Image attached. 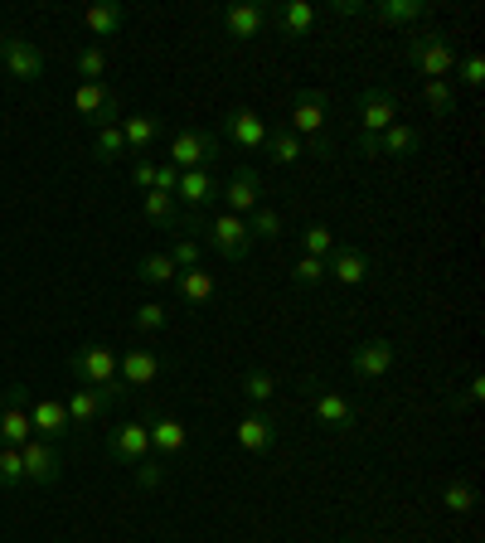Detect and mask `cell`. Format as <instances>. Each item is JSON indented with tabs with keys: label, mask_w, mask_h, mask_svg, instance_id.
Wrapping results in <instances>:
<instances>
[{
	"label": "cell",
	"mask_w": 485,
	"mask_h": 543,
	"mask_svg": "<svg viewBox=\"0 0 485 543\" xmlns=\"http://www.w3.org/2000/svg\"><path fill=\"white\" fill-rule=\"evenodd\" d=\"M161 480H165L161 461H136V485H141V490H156Z\"/></svg>",
	"instance_id": "obj_46"
},
{
	"label": "cell",
	"mask_w": 485,
	"mask_h": 543,
	"mask_svg": "<svg viewBox=\"0 0 485 543\" xmlns=\"http://www.w3.org/2000/svg\"><path fill=\"white\" fill-rule=\"evenodd\" d=\"M219 194H224V185H219V175H214V170H180V180H175V204L185 199L190 209L214 204Z\"/></svg>",
	"instance_id": "obj_18"
},
{
	"label": "cell",
	"mask_w": 485,
	"mask_h": 543,
	"mask_svg": "<svg viewBox=\"0 0 485 543\" xmlns=\"http://www.w3.org/2000/svg\"><path fill=\"white\" fill-rule=\"evenodd\" d=\"M408 64L418 68L422 78H447V73H456V49L447 44V34L422 30L408 39Z\"/></svg>",
	"instance_id": "obj_2"
},
{
	"label": "cell",
	"mask_w": 485,
	"mask_h": 543,
	"mask_svg": "<svg viewBox=\"0 0 485 543\" xmlns=\"http://www.w3.org/2000/svg\"><path fill=\"white\" fill-rule=\"evenodd\" d=\"M306 388H311V403H316V417H321V427H330V432H355L359 427V413L350 398H340L335 388H325L321 379H306Z\"/></svg>",
	"instance_id": "obj_5"
},
{
	"label": "cell",
	"mask_w": 485,
	"mask_h": 543,
	"mask_svg": "<svg viewBox=\"0 0 485 543\" xmlns=\"http://www.w3.org/2000/svg\"><path fill=\"white\" fill-rule=\"evenodd\" d=\"M68 379L88 388H107V393H122V379H117V354L107 345H83V350L68 354Z\"/></svg>",
	"instance_id": "obj_1"
},
{
	"label": "cell",
	"mask_w": 485,
	"mask_h": 543,
	"mask_svg": "<svg viewBox=\"0 0 485 543\" xmlns=\"http://www.w3.org/2000/svg\"><path fill=\"white\" fill-rule=\"evenodd\" d=\"M301 243H306V257H321V262H325L330 253H335V233H330L325 224H306Z\"/></svg>",
	"instance_id": "obj_38"
},
{
	"label": "cell",
	"mask_w": 485,
	"mask_h": 543,
	"mask_svg": "<svg viewBox=\"0 0 485 543\" xmlns=\"http://www.w3.org/2000/svg\"><path fill=\"white\" fill-rule=\"evenodd\" d=\"M170 262H175V272H190V267H199V257H204V248H199V243H194L190 233H185V238H175V248H170Z\"/></svg>",
	"instance_id": "obj_40"
},
{
	"label": "cell",
	"mask_w": 485,
	"mask_h": 543,
	"mask_svg": "<svg viewBox=\"0 0 485 543\" xmlns=\"http://www.w3.org/2000/svg\"><path fill=\"white\" fill-rule=\"evenodd\" d=\"M442 505L452 514H471L476 510V485L471 480H461V476H452L447 485H442Z\"/></svg>",
	"instance_id": "obj_33"
},
{
	"label": "cell",
	"mask_w": 485,
	"mask_h": 543,
	"mask_svg": "<svg viewBox=\"0 0 485 543\" xmlns=\"http://www.w3.org/2000/svg\"><path fill=\"white\" fill-rule=\"evenodd\" d=\"M136 277H141L146 287H165V282H175V262H170L165 253H151V257L136 262Z\"/></svg>",
	"instance_id": "obj_34"
},
{
	"label": "cell",
	"mask_w": 485,
	"mask_h": 543,
	"mask_svg": "<svg viewBox=\"0 0 485 543\" xmlns=\"http://www.w3.org/2000/svg\"><path fill=\"white\" fill-rule=\"evenodd\" d=\"M398 122V97L388 88H364L359 93V131L364 136H384Z\"/></svg>",
	"instance_id": "obj_8"
},
{
	"label": "cell",
	"mask_w": 485,
	"mask_h": 543,
	"mask_svg": "<svg viewBox=\"0 0 485 543\" xmlns=\"http://www.w3.org/2000/svg\"><path fill=\"white\" fill-rule=\"evenodd\" d=\"M141 214L151 228H180V209H175V194H161V190H146L141 194Z\"/></svg>",
	"instance_id": "obj_28"
},
{
	"label": "cell",
	"mask_w": 485,
	"mask_h": 543,
	"mask_svg": "<svg viewBox=\"0 0 485 543\" xmlns=\"http://www.w3.org/2000/svg\"><path fill=\"white\" fill-rule=\"evenodd\" d=\"M73 107H78V117H88L93 127H112L117 112H122V102H117V93H112L107 83H78Z\"/></svg>",
	"instance_id": "obj_9"
},
{
	"label": "cell",
	"mask_w": 485,
	"mask_h": 543,
	"mask_svg": "<svg viewBox=\"0 0 485 543\" xmlns=\"http://www.w3.org/2000/svg\"><path fill=\"white\" fill-rule=\"evenodd\" d=\"M359 151H364L369 160H379V156H384V151H379V136H364V131H359Z\"/></svg>",
	"instance_id": "obj_49"
},
{
	"label": "cell",
	"mask_w": 485,
	"mask_h": 543,
	"mask_svg": "<svg viewBox=\"0 0 485 543\" xmlns=\"http://www.w3.org/2000/svg\"><path fill=\"white\" fill-rule=\"evenodd\" d=\"M325 277H335L340 287H364L369 282V253H359L350 243H335V253L325 257Z\"/></svg>",
	"instance_id": "obj_13"
},
{
	"label": "cell",
	"mask_w": 485,
	"mask_h": 543,
	"mask_svg": "<svg viewBox=\"0 0 485 543\" xmlns=\"http://www.w3.org/2000/svg\"><path fill=\"white\" fill-rule=\"evenodd\" d=\"M243 393H248V403H253V408H262V403H272L277 379H272L267 369H248V374H243Z\"/></svg>",
	"instance_id": "obj_37"
},
{
	"label": "cell",
	"mask_w": 485,
	"mask_h": 543,
	"mask_svg": "<svg viewBox=\"0 0 485 543\" xmlns=\"http://www.w3.org/2000/svg\"><path fill=\"white\" fill-rule=\"evenodd\" d=\"M93 156L102 160V165H112L117 156H127V141H122V127H117V122H112V127H97Z\"/></svg>",
	"instance_id": "obj_36"
},
{
	"label": "cell",
	"mask_w": 485,
	"mask_h": 543,
	"mask_svg": "<svg viewBox=\"0 0 485 543\" xmlns=\"http://www.w3.org/2000/svg\"><path fill=\"white\" fill-rule=\"evenodd\" d=\"M204 233H209V248H214V253H224L228 262L248 257V248H253V233H248V224H243L238 214H219V219L204 228Z\"/></svg>",
	"instance_id": "obj_10"
},
{
	"label": "cell",
	"mask_w": 485,
	"mask_h": 543,
	"mask_svg": "<svg viewBox=\"0 0 485 543\" xmlns=\"http://www.w3.org/2000/svg\"><path fill=\"white\" fill-rule=\"evenodd\" d=\"M175 180H180V170L165 160V165H156V190L161 194H175Z\"/></svg>",
	"instance_id": "obj_48"
},
{
	"label": "cell",
	"mask_w": 485,
	"mask_h": 543,
	"mask_svg": "<svg viewBox=\"0 0 485 543\" xmlns=\"http://www.w3.org/2000/svg\"><path fill=\"white\" fill-rule=\"evenodd\" d=\"M224 131L243 146V151H262V141H267V127H262V117L253 107H233L224 117Z\"/></svg>",
	"instance_id": "obj_21"
},
{
	"label": "cell",
	"mask_w": 485,
	"mask_h": 543,
	"mask_svg": "<svg viewBox=\"0 0 485 543\" xmlns=\"http://www.w3.org/2000/svg\"><path fill=\"white\" fill-rule=\"evenodd\" d=\"M393 345L388 340H359L355 350H350V369H355V379H384L388 369H393Z\"/></svg>",
	"instance_id": "obj_19"
},
{
	"label": "cell",
	"mask_w": 485,
	"mask_h": 543,
	"mask_svg": "<svg viewBox=\"0 0 485 543\" xmlns=\"http://www.w3.org/2000/svg\"><path fill=\"white\" fill-rule=\"evenodd\" d=\"M131 325H136L141 335H156V330H165V306H156V301L136 306V316H131Z\"/></svg>",
	"instance_id": "obj_43"
},
{
	"label": "cell",
	"mask_w": 485,
	"mask_h": 543,
	"mask_svg": "<svg viewBox=\"0 0 485 543\" xmlns=\"http://www.w3.org/2000/svg\"><path fill=\"white\" fill-rule=\"evenodd\" d=\"M0 485L15 490L25 485V466H20V447H0Z\"/></svg>",
	"instance_id": "obj_41"
},
{
	"label": "cell",
	"mask_w": 485,
	"mask_h": 543,
	"mask_svg": "<svg viewBox=\"0 0 485 543\" xmlns=\"http://www.w3.org/2000/svg\"><path fill=\"white\" fill-rule=\"evenodd\" d=\"M233 437H238V447L248 451V456H262V451L277 447V417L262 413V408H253L248 417H238Z\"/></svg>",
	"instance_id": "obj_12"
},
{
	"label": "cell",
	"mask_w": 485,
	"mask_h": 543,
	"mask_svg": "<svg viewBox=\"0 0 485 543\" xmlns=\"http://www.w3.org/2000/svg\"><path fill=\"white\" fill-rule=\"evenodd\" d=\"M291 282L296 287H316V282H325V262L321 257H296V267H291Z\"/></svg>",
	"instance_id": "obj_42"
},
{
	"label": "cell",
	"mask_w": 485,
	"mask_h": 543,
	"mask_svg": "<svg viewBox=\"0 0 485 543\" xmlns=\"http://www.w3.org/2000/svg\"><path fill=\"white\" fill-rule=\"evenodd\" d=\"M248 233H253V238H267V243H272V238H282V214H277V209H267V204H258V209H253V224H248Z\"/></svg>",
	"instance_id": "obj_39"
},
{
	"label": "cell",
	"mask_w": 485,
	"mask_h": 543,
	"mask_svg": "<svg viewBox=\"0 0 485 543\" xmlns=\"http://www.w3.org/2000/svg\"><path fill=\"white\" fill-rule=\"evenodd\" d=\"M112 403H117V393H107V388H73L64 408H68V422H73V427H93Z\"/></svg>",
	"instance_id": "obj_20"
},
{
	"label": "cell",
	"mask_w": 485,
	"mask_h": 543,
	"mask_svg": "<svg viewBox=\"0 0 485 543\" xmlns=\"http://www.w3.org/2000/svg\"><path fill=\"white\" fill-rule=\"evenodd\" d=\"M219 156H224V146H219L214 131L185 127L175 141H170V165H175V170H209Z\"/></svg>",
	"instance_id": "obj_3"
},
{
	"label": "cell",
	"mask_w": 485,
	"mask_h": 543,
	"mask_svg": "<svg viewBox=\"0 0 485 543\" xmlns=\"http://www.w3.org/2000/svg\"><path fill=\"white\" fill-rule=\"evenodd\" d=\"M20 466H25V480H30V485H54V480L64 476L59 447H54V442H39V437H30V442L20 447Z\"/></svg>",
	"instance_id": "obj_7"
},
{
	"label": "cell",
	"mask_w": 485,
	"mask_h": 543,
	"mask_svg": "<svg viewBox=\"0 0 485 543\" xmlns=\"http://www.w3.org/2000/svg\"><path fill=\"white\" fill-rule=\"evenodd\" d=\"M0 73H5V59H0Z\"/></svg>",
	"instance_id": "obj_52"
},
{
	"label": "cell",
	"mask_w": 485,
	"mask_h": 543,
	"mask_svg": "<svg viewBox=\"0 0 485 543\" xmlns=\"http://www.w3.org/2000/svg\"><path fill=\"white\" fill-rule=\"evenodd\" d=\"M325 112H330L325 93H316V88H301V93L291 97V136H321V131H325Z\"/></svg>",
	"instance_id": "obj_11"
},
{
	"label": "cell",
	"mask_w": 485,
	"mask_h": 543,
	"mask_svg": "<svg viewBox=\"0 0 485 543\" xmlns=\"http://www.w3.org/2000/svg\"><path fill=\"white\" fill-rule=\"evenodd\" d=\"M330 10H335V15H364V10H369V5H359V0H335V5H330Z\"/></svg>",
	"instance_id": "obj_50"
},
{
	"label": "cell",
	"mask_w": 485,
	"mask_h": 543,
	"mask_svg": "<svg viewBox=\"0 0 485 543\" xmlns=\"http://www.w3.org/2000/svg\"><path fill=\"white\" fill-rule=\"evenodd\" d=\"M161 354L156 350H127L122 359H117V379H122V388H151L156 379H161Z\"/></svg>",
	"instance_id": "obj_16"
},
{
	"label": "cell",
	"mask_w": 485,
	"mask_h": 543,
	"mask_svg": "<svg viewBox=\"0 0 485 543\" xmlns=\"http://www.w3.org/2000/svg\"><path fill=\"white\" fill-rule=\"evenodd\" d=\"M175 291H180V301L185 306H204V301H214V272H204V267H190V272H175Z\"/></svg>",
	"instance_id": "obj_25"
},
{
	"label": "cell",
	"mask_w": 485,
	"mask_h": 543,
	"mask_svg": "<svg viewBox=\"0 0 485 543\" xmlns=\"http://www.w3.org/2000/svg\"><path fill=\"white\" fill-rule=\"evenodd\" d=\"M481 398H485V379L481 374H471V384L461 388V393H452L447 403H452V408H471V403H481Z\"/></svg>",
	"instance_id": "obj_45"
},
{
	"label": "cell",
	"mask_w": 485,
	"mask_h": 543,
	"mask_svg": "<svg viewBox=\"0 0 485 543\" xmlns=\"http://www.w3.org/2000/svg\"><path fill=\"white\" fill-rule=\"evenodd\" d=\"M112 461H122V466H136V461H146V451H151V427L141 422V417H131L122 422L117 432H112Z\"/></svg>",
	"instance_id": "obj_14"
},
{
	"label": "cell",
	"mask_w": 485,
	"mask_h": 543,
	"mask_svg": "<svg viewBox=\"0 0 485 543\" xmlns=\"http://www.w3.org/2000/svg\"><path fill=\"white\" fill-rule=\"evenodd\" d=\"M277 25L287 39H306L311 25H316V5H306V0H287L282 10H277Z\"/></svg>",
	"instance_id": "obj_29"
},
{
	"label": "cell",
	"mask_w": 485,
	"mask_h": 543,
	"mask_svg": "<svg viewBox=\"0 0 485 543\" xmlns=\"http://www.w3.org/2000/svg\"><path fill=\"white\" fill-rule=\"evenodd\" d=\"M131 185L141 194L156 190V165H151V160H136V165H131Z\"/></svg>",
	"instance_id": "obj_47"
},
{
	"label": "cell",
	"mask_w": 485,
	"mask_h": 543,
	"mask_svg": "<svg viewBox=\"0 0 485 543\" xmlns=\"http://www.w3.org/2000/svg\"><path fill=\"white\" fill-rule=\"evenodd\" d=\"M30 388L25 384H10L5 388V408H0V447H25L34 437L30 427Z\"/></svg>",
	"instance_id": "obj_4"
},
{
	"label": "cell",
	"mask_w": 485,
	"mask_h": 543,
	"mask_svg": "<svg viewBox=\"0 0 485 543\" xmlns=\"http://www.w3.org/2000/svg\"><path fill=\"white\" fill-rule=\"evenodd\" d=\"M122 127V141H127V151H146L156 136H161V117L156 112H136L127 122H117Z\"/></svg>",
	"instance_id": "obj_27"
},
{
	"label": "cell",
	"mask_w": 485,
	"mask_h": 543,
	"mask_svg": "<svg viewBox=\"0 0 485 543\" xmlns=\"http://www.w3.org/2000/svg\"><path fill=\"white\" fill-rule=\"evenodd\" d=\"M456 73H461L466 88H481L485 83V59L481 54H466V59H456Z\"/></svg>",
	"instance_id": "obj_44"
},
{
	"label": "cell",
	"mask_w": 485,
	"mask_h": 543,
	"mask_svg": "<svg viewBox=\"0 0 485 543\" xmlns=\"http://www.w3.org/2000/svg\"><path fill=\"white\" fill-rule=\"evenodd\" d=\"M262 25H267V10H262V5H253V0H243V5H228V10H224V30L233 34V39H258Z\"/></svg>",
	"instance_id": "obj_22"
},
{
	"label": "cell",
	"mask_w": 485,
	"mask_h": 543,
	"mask_svg": "<svg viewBox=\"0 0 485 543\" xmlns=\"http://www.w3.org/2000/svg\"><path fill=\"white\" fill-rule=\"evenodd\" d=\"M73 68H78V78H83V83H102V78H107V49L83 44V49L73 54Z\"/></svg>",
	"instance_id": "obj_32"
},
{
	"label": "cell",
	"mask_w": 485,
	"mask_h": 543,
	"mask_svg": "<svg viewBox=\"0 0 485 543\" xmlns=\"http://www.w3.org/2000/svg\"><path fill=\"white\" fill-rule=\"evenodd\" d=\"M422 97H427V107H432L437 117H456V93L447 78H427V83H422Z\"/></svg>",
	"instance_id": "obj_35"
},
{
	"label": "cell",
	"mask_w": 485,
	"mask_h": 543,
	"mask_svg": "<svg viewBox=\"0 0 485 543\" xmlns=\"http://www.w3.org/2000/svg\"><path fill=\"white\" fill-rule=\"evenodd\" d=\"M0 59H5V73L20 78V83H39L44 78V54L34 49L25 34H5L0 39Z\"/></svg>",
	"instance_id": "obj_6"
},
{
	"label": "cell",
	"mask_w": 485,
	"mask_h": 543,
	"mask_svg": "<svg viewBox=\"0 0 485 543\" xmlns=\"http://www.w3.org/2000/svg\"><path fill=\"white\" fill-rule=\"evenodd\" d=\"M258 204H262L258 170H248V165H243V170H233V180L224 185V214H238V219H243V214H253Z\"/></svg>",
	"instance_id": "obj_15"
},
{
	"label": "cell",
	"mask_w": 485,
	"mask_h": 543,
	"mask_svg": "<svg viewBox=\"0 0 485 543\" xmlns=\"http://www.w3.org/2000/svg\"><path fill=\"white\" fill-rule=\"evenodd\" d=\"M364 15H379L384 25H418L432 15V5L427 0H379V5H369Z\"/></svg>",
	"instance_id": "obj_24"
},
{
	"label": "cell",
	"mask_w": 485,
	"mask_h": 543,
	"mask_svg": "<svg viewBox=\"0 0 485 543\" xmlns=\"http://www.w3.org/2000/svg\"><path fill=\"white\" fill-rule=\"evenodd\" d=\"M146 427H151V447L161 451V456H180L185 442H190V432H185L180 417H146Z\"/></svg>",
	"instance_id": "obj_23"
},
{
	"label": "cell",
	"mask_w": 485,
	"mask_h": 543,
	"mask_svg": "<svg viewBox=\"0 0 485 543\" xmlns=\"http://www.w3.org/2000/svg\"><path fill=\"white\" fill-rule=\"evenodd\" d=\"M83 25H88L93 39H112V34L127 25V10H122L117 0H107V5H88V10H83Z\"/></svg>",
	"instance_id": "obj_26"
},
{
	"label": "cell",
	"mask_w": 485,
	"mask_h": 543,
	"mask_svg": "<svg viewBox=\"0 0 485 543\" xmlns=\"http://www.w3.org/2000/svg\"><path fill=\"white\" fill-rule=\"evenodd\" d=\"M0 408H5V388H0Z\"/></svg>",
	"instance_id": "obj_51"
},
{
	"label": "cell",
	"mask_w": 485,
	"mask_h": 543,
	"mask_svg": "<svg viewBox=\"0 0 485 543\" xmlns=\"http://www.w3.org/2000/svg\"><path fill=\"white\" fill-rule=\"evenodd\" d=\"M30 427H34V437L39 442H59V437H68V408H64V398H34V408H30Z\"/></svg>",
	"instance_id": "obj_17"
},
{
	"label": "cell",
	"mask_w": 485,
	"mask_h": 543,
	"mask_svg": "<svg viewBox=\"0 0 485 543\" xmlns=\"http://www.w3.org/2000/svg\"><path fill=\"white\" fill-rule=\"evenodd\" d=\"M262 151L272 156V165H296V160L306 156V146H301V136H291V131H267V141H262Z\"/></svg>",
	"instance_id": "obj_31"
},
{
	"label": "cell",
	"mask_w": 485,
	"mask_h": 543,
	"mask_svg": "<svg viewBox=\"0 0 485 543\" xmlns=\"http://www.w3.org/2000/svg\"><path fill=\"white\" fill-rule=\"evenodd\" d=\"M422 146V131L418 127H408V122H393V127L379 136V151L384 156H393V160H403V156H413Z\"/></svg>",
	"instance_id": "obj_30"
}]
</instances>
